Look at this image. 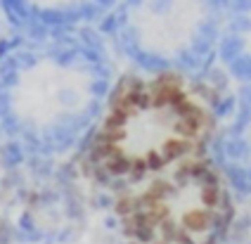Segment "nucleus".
<instances>
[{
  "label": "nucleus",
  "mask_w": 251,
  "mask_h": 244,
  "mask_svg": "<svg viewBox=\"0 0 251 244\" xmlns=\"http://www.w3.org/2000/svg\"><path fill=\"white\" fill-rule=\"evenodd\" d=\"M247 143H242V140H235V143L227 145V152L232 154V157H242V154H247Z\"/></svg>",
  "instance_id": "423d86ee"
},
{
  "label": "nucleus",
  "mask_w": 251,
  "mask_h": 244,
  "mask_svg": "<svg viewBox=\"0 0 251 244\" xmlns=\"http://www.w3.org/2000/svg\"><path fill=\"white\" fill-rule=\"evenodd\" d=\"M195 98L199 95L176 73L130 81L98 130L93 145L98 164L119 178L142 180L190 154L201 159L213 121Z\"/></svg>",
  "instance_id": "f257e3e1"
},
{
  "label": "nucleus",
  "mask_w": 251,
  "mask_h": 244,
  "mask_svg": "<svg viewBox=\"0 0 251 244\" xmlns=\"http://www.w3.org/2000/svg\"><path fill=\"white\" fill-rule=\"evenodd\" d=\"M249 78H251V73H249Z\"/></svg>",
  "instance_id": "6e6552de"
},
{
  "label": "nucleus",
  "mask_w": 251,
  "mask_h": 244,
  "mask_svg": "<svg viewBox=\"0 0 251 244\" xmlns=\"http://www.w3.org/2000/svg\"><path fill=\"white\" fill-rule=\"evenodd\" d=\"M230 26H232V31H237V33H247V31H251V17H247V15L235 17Z\"/></svg>",
  "instance_id": "39448f33"
},
{
  "label": "nucleus",
  "mask_w": 251,
  "mask_h": 244,
  "mask_svg": "<svg viewBox=\"0 0 251 244\" xmlns=\"http://www.w3.org/2000/svg\"><path fill=\"white\" fill-rule=\"evenodd\" d=\"M235 206L211 164L180 161L168 175L121 201L130 244H218L232 225Z\"/></svg>",
  "instance_id": "f03ea898"
},
{
  "label": "nucleus",
  "mask_w": 251,
  "mask_h": 244,
  "mask_svg": "<svg viewBox=\"0 0 251 244\" xmlns=\"http://www.w3.org/2000/svg\"><path fill=\"white\" fill-rule=\"evenodd\" d=\"M83 81L62 67H43L28 73L19 88L17 107L24 119L38 123H52L78 109L85 100Z\"/></svg>",
  "instance_id": "7ed1b4c3"
},
{
  "label": "nucleus",
  "mask_w": 251,
  "mask_h": 244,
  "mask_svg": "<svg viewBox=\"0 0 251 244\" xmlns=\"http://www.w3.org/2000/svg\"><path fill=\"white\" fill-rule=\"evenodd\" d=\"M242 50H244V41L239 36H232V38H225L223 41V57L227 62H235L242 55Z\"/></svg>",
  "instance_id": "20e7f679"
},
{
  "label": "nucleus",
  "mask_w": 251,
  "mask_h": 244,
  "mask_svg": "<svg viewBox=\"0 0 251 244\" xmlns=\"http://www.w3.org/2000/svg\"><path fill=\"white\" fill-rule=\"evenodd\" d=\"M41 5H64V2H71V0H36Z\"/></svg>",
  "instance_id": "0eeeda50"
}]
</instances>
